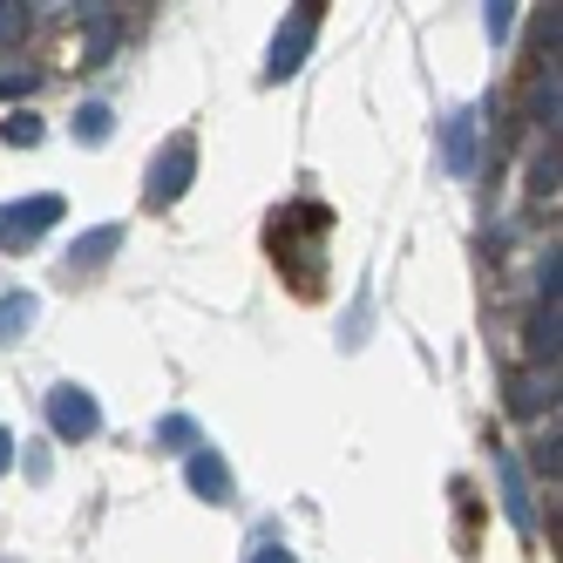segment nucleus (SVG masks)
Listing matches in <instances>:
<instances>
[{
	"instance_id": "obj_1",
	"label": "nucleus",
	"mask_w": 563,
	"mask_h": 563,
	"mask_svg": "<svg viewBox=\"0 0 563 563\" xmlns=\"http://www.w3.org/2000/svg\"><path fill=\"white\" fill-rule=\"evenodd\" d=\"M62 197L55 190H42V197H14V205H0V245L8 252H27L34 238H42L48 224H62Z\"/></svg>"
},
{
	"instance_id": "obj_2",
	"label": "nucleus",
	"mask_w": 563,
	"mask_h": 563,
	"mask_svg": "<svg viewBox=\"0 0 563 563\" xmlns=\"http://www.w3.org/2000/svg\"><path fill=\"white\" fill-rule=\"evenodd\" d=\"M96 428H102V408H96L89 387H75V380L48 387V434L55 441H89Z\"/></svg>"
},
{
	"instance_id": "obj_3",
	"label": "nucleus",
	"mask_w": 563,
	"mask_h": 563,
	"mask_svg": "<svg viewBox=\"0 0 563 563\" xmlns=\"http://www.w3.org/2000/svg\"><path fill=\"white\" fill-rule=\"evenodd\" d=\"M312 34H319V8H292V14H286V27L272 34V62H265V75H272V82H292V75L306 68V55H312Z\"/></svg>"
},
{
	"instance_id": "obj_4",
	"label": "nucleus",
	"mask_w": 563,
	"mask_h": 563,
	"mask_svg": "<svg viewBox=\"0 0 563 563\" xmlns=\"http://www.w3.org/2000/svg\"><path fill=\"white\" fill-rule=\"evenodd\" d=\"M190 170H197V143H190V136L164 143V150H156V164H150L143 197H150V205H177V197L190 190Z\"/></svg>"
},
{
	"instance_id": "obj_5",
	"label": "nucleus",
	"mask_w": 563,
	"mask_h": 563,
	"mask_svg": "<svg viewBox=\"0 0 563 563\" xmlns=\"http://www.w3.org/2000/svg\"><path fill=\"white\" fill-rule=\"evenodd\" d=\"M441 164H449V177H475V164H482V123H475V109H455L449 123H441Z\"/></svg>"
},
{
	"instance_id": "obj_6",
	"label": "nucleus",
	"mask_w": 563,
	"mask_h": 563,
	"mask_svg": "<svg viewBox=\"0 0 563 563\" xmlns=\"http://www.w3.org/2000/svg\"><path fill=\"white\" fill-rule=\"evenodd\" d=\"M496 482H503V516L516 522L522 537H537V503H530V482H522L516 449H496Z\"/></svg>"
},
{
	"instance_id": "obj_7",
	"label": "nucleus",
	"mask_w": 563,
	"mask_h": 563,
	"mask_svg": "<svg viewBox=\"0 0 563 563\" xmlns=\"http://www.w3.org/2000/svg\"><path fill=\"white\" fill-rule=\"evenodd\" d=\"M184 482H190L205 503H231V468H224V455H211V449H190Z\"/></svg>"
},
{
	"instance_id": "obj_8",
	"label": "nucleus",
	"mask_w": 563,
	"mask_h": 563,
	"mask_svg": "<svg viewBox=\"0 0 563 563\" xmlns=\"http://www.w3.org/2000/svg\"><path fill=\"white\" fill-rule=\"evenodd\" d=\"M115 245H123V224H96L89 238H75V245H68V265L75 272H96L102 258H115Z\"/></svg>"
},
{
	"instance_id": "obj_9",
	"label": "nucleus",
	"mask_w": 563,
	"mask_h": 563,
	"mask_svg": "<svg viewBox=\"0 0 563 563\" xmlns=\"http://www.w3.org/2000/svg\"><path fill=\"white\" fill-rule=\"evenodd\" d=\"M556 408V367H530L516 380V415H543Z\"/></svg>"
},
{
	"instance_id": "obj_10",
	"label": "nucleus",
	"mask_w": 563,
	"mask_h": 563,
	"mask_svg": "<svg viewBox=\"0 0 563 563\" xmlns=\"http://www.w3.org/2000/svg\"><path fill=\"white\" fill-rule=\"evenodd\" d=\"M556 333H563L556 306L537 299V312H530V353H537V367H556Z\"/></svg>"
},
{
	"instance_id": "obj_11",
	"label": "nucleus",
	"mask_w": 563,
	"mask_h": 563,
	"mask_svg": "<svg viewBox=\"0 0 563 563\" xmlns=\"http://www.w3.org/2000/svg\"><path fill=\"white\" fill-rule=\"evenodd\" d=\"M34 312H42V306H34V292H8V299H0V340H21L34 327Z\"/></svg>"
},
{
	"instance_id": "obj_12",
	"label": "nucleus",
	"mask_w": 563,
	"mask_h": 563,
	"mask_svg": "<svg viewBox=\"0 0 563 563\" xmlns=\"http://www.w3.org/2000/svg\"><path fill=\"white\" fill-rule=\"evenodd\" d=\"M109 123H115V109L109 102H82V109H75V143H109Z\"/></svg>"
},
{
	"instance_id": "obj_13",
	"label": "nucleus",
	"mask_w": 563,
	"mask_h": 563,
	"mask_svg": "<svg viewBox=\"0 0 563 563\" xmlns=\"http://www.w3.org/2000/svg\"><path fill=\"white\" fill-rule=\"evenodd\" d=\"M530 123L556 130V68H537V82H530Z\"/></svg>"
},
{
	"instance_id": "obj_14",
	"label": "nucleus",
	"mask_w": 563,
	"mask_h": 563,
	"mask_svg": "<svg viewBox=\"0 0 563 563\" xmlns=\"http://www.w3.org/2000/svg\"><path fill=\"white\" fill-rule=\"evenodd\" d=\"M27 27H34V8H21V0H0V48L27 42Z\"/></svg>"
},
{
	"instance_id": "obj_15",
	"label": "nucleus",
	"mask_w": 563,
	"mask_h": 563,
	"mask_svg": "<svg viewBox=\"0 0 563 563\" xmlns=\"http://www.w3.org/2000/svg\"><path fill=\"white\" fill-rule=\"evenodd\" d=\"M556 278H563V258H556V245H550V252H543V265H537V299H543V306H556V292H563Z\"/></svg>"
},
{
	"instance_id": "obj_16",
	"label": "nucleus",
	"mask_w": 563,
	"mask_h": 563,
	"mask_svg": "<svg viewBox=\"0 0 563 563\" xmlns=\"http://www.w3.org/2000/svg\"><path fill=\"white\" fill-rule=\"evenodd\" d=\"M482 14H489V21H482V27H489V42L503 48V42H509V27H516V14H522V8H509V0H496V8H482Z\"/></svg>"
},
{
	"instance_id": "obj_17",
	"label": "nucleus",
	"mask_w": 563,
	"mask_h": 563,
	"mask_svg": "<svg viewBox=\"0 0 563 563\" xmlns=\"http://www.w3.org/2000/svg\"><path fill=\"white\" fill-rule=\"evenodd\" d=\"M0 136H14V143L27 150V143H42V123H34V115L21 109V115H8V123H0Z\"/></svg>"
},
{
	"instance_id": "obj_18",
	"label": "nucleus",
	"mask_w": 563,
	"mask_h": 563,
	"mask_svg": "<svg viewBox=\"0 0 563 563\" xmlns=\"http://www.w3.org/2000/svg\"><path fill=\"white\" fill-rule=\"evenodd\" d=\"M156 434H164V441H197L190 415H164V421H156Z\"/></svg>"
},
{
	"instance_id": "obj_19",
	"label": "nucleus",
	"mask_w": 563,
	"mask_h": 563,
	"mask_svg": "<svg viewBox=\"0 0 563 563\" xmlns=\"http://www.w3.org/2000/svg\"><path fill=\"white\" fill-rule=\"evenodd\" d=\"M530 462H537V475L556 482V428H550V441H537V455H530Z\"/></svg>"
},
{
	"instance_id": "obj_20",
	"label": "nucleus",
	"mask_w": 563,
	"mask_h": 563,
	"mask_svg": "<svg viewBox=\"0 0 563 563\" xmlns=\"http://www.w3.org/2000/svg\"><path fill=\"white\" fill-rule=\"evenodd\" d=\"M14 449H21V441H14L8 428H0V475H8V468H14Z\"/></svg>"
},
{
	"instance_id": "obj_21",
	"label": "nucleus",
	"mask_w": 563,
	"mask_h": 563,
	"mask_svg": "<svg viewBox=\"0 0 563 563\" xmlns=\"http://www.w3.org/2000/svg\"><path fill=\"white\" fill-rule=\"evenodd\" d=\"M252 563H299V556H292V550H258Z\"/></svg>"
}]
</instances>
